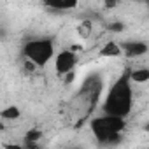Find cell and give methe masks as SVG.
<instances>
[{"label": "cell", "instance_id": "7c38bea8", "mask_svg": "<svg viewBox=\"0 0 149 149\" xmlns=\"http://www.w3.org/2000/svg\"><path fill=\"white\" fill-rule=\"evenodd\" d=\"M91 30H93L91 21H83V23H79V26H77V33H79L83 39H88V37L91 35Z\"/></svg>", "mask_w": 149, "mask_h": 149}, {"label": "cell", "instance_id": "6da1fadb", "mask_svg": "<svg viewBox=\"0 0 149 149\" xmlns=\"http://www.w3.org/2000/svg\"><path fill=\"white\" fill-rule=\"evenodd\" d=\"M130 68H126L121 77L116 79V83L111 86L105 100H104V112L105 114H114L119 118H128V114L132 112V105H133V90H132V81L128 76Z\"/></svg>", "mask_w": 149, "mask_h": 149}, {"label": "cell", "instance_id": "30bf717a", "mask_svg": "<svg viewBox=\"0 0 149 149\" xmlns=\"http://www.w3.org/2000/svg\"><path fill=\"white\" fill-rule=\"evenodd\" d=\"M21 116L19 109L16 105H9V107H4L2 111H0V118H2L4 121H14Z\"/></svg>", "mask_w": 149, "mask_h": 149}, {"label": "cell", "instance_id": "5bb4252c", "mask_svg": "<svg viewBox=\"0 0 149 149\" xmlns=\"http://www.w3.org/2000/svg\"><path fill=\"white\" fill-rule=\"evenodd\" d=\"M104 4H105V7H107V9H112V7H116V6H118V0H105Z\"/></svg>", "mask_w": 149, "mask_h": 149}, {"label": "cell", "instance_id": "52a82bcc", "mask_svg": "<svg viewBox=\"0 0 149 149\" xmlns=\"http://www.w3.org/2000/svg\"><path fill=\"white\" fill-rule=\"evenodd\" d=\"M42 6L54 11H72L79 6V0H42Z\"/></svg>", "mask_w": 149, "mask_h": 149}, {"label": "cell", "instance_id": "3957f363", "mask_svg": "<svg viewBox=\"0 0 149 149\" xmlns=\"http://www.w3.org/2000/svg\"><path fill=\"white\" fill-rule=\"evenodd\" d=\"M100 93H102V81H100L98 76H91V77H88V81L81 86V90L77 91V95L72 98L70 107H72L74 112L77 114L79 125H81L83 119L88 118L90 112L95 109Z\"/></svg>", "mask_w": 149, "mask_h": 149}, {"label": "cell", "instance_id": "9c48e42d", "mask_svg": "<svg viewBox=\"0 0 149 149\" xmlns=\"http://www.w3.org/2000/svg\"><path fill=\"white\" fill-rule=\"evenodd\" d=\"M130 76V81L135 83V84H144L149 81V70L147 68H135V70H130L128 72Z\"/></svg>", "mask_w": 149, "mask_h": 149}, {"label": "cell", "instance_id": "4fadbf2b", "mask_svg": "<svg viewBox=\"0 0 149 149\" xmlns=\"http://www.w3.org/2000/svg\"><path fill=\"white\" fill-rule=\"evenodd\" d=\"M63 77H65V83L67 84H70V83H74V70H70V72H67V74H63Z\"/></svg>", "mask_w": 149, "mask_h": 149}, {"label": "cell", "instance_id": "7a4b0ae2", "mask_svg": "<svg viewBox=\"0 0 149 149\" xmlns=\"http://www.w3.org/2000/svg\"><path fill=\"white\" fill-rule=\"evenodd\" d=\"M90 126L100 146H114L121 140V133L126 128V121L125 118L104 112V116L91 119Z\"/></svg>", "mask_w": 149, "mask_h": 149}, {"label": "cell", "instance_id": "ba28073f", "mask_svg": "<svg viewBox=\"0 0 149 149\" xmlns=\"http://www.w3.org/2000/svg\"><path fill=\"white\" fill-rule=\"evenodd\" d=\"M102 58H112V56H119L121 54V47H119V44L118 42H114V40H109L107 44H104L102 46V49H100V53H98Z\"/></svg>", "mask_w": 149, "mask_h": 149}, {"label": "cell", "instance_id": "9a60e30c", "mask_svg": "<svg viewBox=\"0 0 149 149\" xmlns=\"http://www.w3.org/2000/svg\"><path fill=\"white\" fill-rule=\"evenodd\" d=\"M123 28H125V26H123L121 23H116V25H111V26H109V30H112V32H121Z\"/></svg>", "mask_w": 149, "mask_h": 149}, {"label": "cell", "instance_id": "277c9868", "mask_svg": "<svg viewBox=\"0 0 149 149\" xmlns=\"http://www.w3.org/2000/svg\"><path fill=\"white\" fill-rule=\"evenodd\" d=\"M23 54L35 67H46L54 56V42L53 39H30L23 44Z\"/></svg>", "mask_w": 149, "mask_h": 149}, {"label": "cell", "instance_id": "8fae6325", "mask_svg": "<svg viewBox=\"0 0 149 149\" xmlns=\"http://www.w3.org/2000/svg\"><path fill=\"white\" fill-rule=\"evenodd\" d=\"M42 139V132L40 130H37V128H33V130H28L26 132V135H25V144L26 146H30V147H35L37 146V142Z\"/></svg>", "mask_w": 149, "mask_h": 149}, {"label": "cell", "instance_id": "5b68a950", "mask_svg": "<svg viewBox=\"0 0 149 149\" xmlns=\"http://www.w3.org/2000/svg\"><path fill=\"white\" fill-rule=\"evenodd\" d=\"M53 58H54V70H56L58 76H63V74L74 70V68H76V63H77L76 53L70 51V49H63V51H60Z\"/></svg>", "mask_w": 149, "mask_h": 149}, {"label": "cell", "instance_id": "8992f818", "mask_svg": "<svg viewBox=\"0 0 149 149\" xmlns=\"http://www.w3.org/2000/svg\"><path fill=\"white\" fill-rule=\"evenodd\" d=\"M121 47V53L128 58H139V56H144L147 53V44L146 42H140V40H128V42H121L119 44Z\"/></svg>", "mask_w": 149, "mask_h": 149}]
</instances>
